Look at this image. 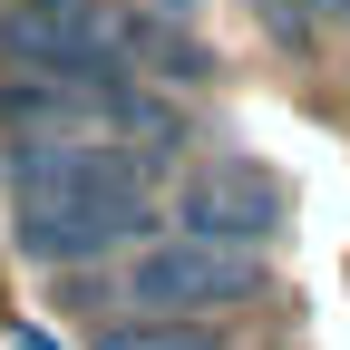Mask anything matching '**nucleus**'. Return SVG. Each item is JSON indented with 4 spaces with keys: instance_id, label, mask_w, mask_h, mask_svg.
I'll use <instances>...</instances> for the list:
<instances>
[{
    "instance_id": "5",
    "label": "nucleus",
    "mask_w": 350,
    "mask_h": 350,
    "mask_svg": "<svg viewBox=\"0 0 350 350\" xmlns=\"http://www.w3.org/2000/svg\"><path fill=\"white\" fill-rule=\"evenodd\" d=\"M321 10H331V20H350V0H321Z\"/></svg>"
},
{
    "instance_id": "3",
    "label": "nucleus",
    "mask_w": 350,
    "mask_h": 350,
    "mask_svg": "<svg viewBox=\"0 0 350 350\" xmlns=\"http://www.w3.org/2000/svg\"><path fill=\"white\" fill-rule=\"evenodd\" d=\"M88 350H224L204 321H146V312H126V321H107Z\"/></svg>"
},
{
    "instance_id": "2",
    "label": "nucleus",
    "mask_w": 350,
    "mask_h": 350,
    "mask_svg": "<svg viewBox=\"0 0 350 350\" xmlns=\"http://www.w3.org/2000/svg\"><path fill=\"white\" fill-rule=\"evenodd\" d=\"M175 234L253 253V243H273V234H282V185H273L253 156H224V165H204L195 185L175 195Z\"/></svg>"
},
{
    "instance_id": "4",
    "label": "nucleus",
    "mask_w": 350,
    "mask_h": 350,
    "mask_svg": "<svg viewBox=\"0 0 350 350\" xmlns=\"http://www.w3.org/2000/svg\"><path fill=\"white\" fill-rule=\"evenodd\" d=\"M137 10H156V20H195V0H137Z\"/></svg>"
},
{
    "instance_id": "1",
    "label": "nucleus",
    "mask_w": 350,
    "mask_h": 350,
    "mask_svg": "<svg viewBox=\"0 0 350 350\" xmlns=\"http://www.w3.org/2000/svg\"><path fill=\"white\" fill-rule=\"evenodd\" d=\"M253 282H262L253 253H234V243H195V234H165V243H146L137 262H126L117 301H126V312H146V321H204V312H224V301H243Z\"/></svg>"
}]
</instances>
